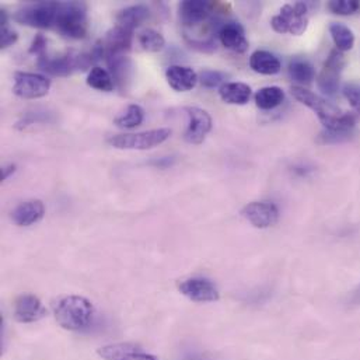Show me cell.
<instances>
[{
  "instance_id": "836d02e7",
  "label": "cell",
  "mask_w": 360,
  "mask_h": 360,
  "mask_svg": "<svg viewBox=\"0 0 360 360\" xmlns=\"http://www.w3.org/2000/svg\"><path fill=\"white\" fill-rule=\"evenodd\" d=\"M185 41L188 42V45L196 51H200V52H214L217 45H216V39L212 37V38H207V39H191V38H186L185 37Z\"/></svg>"
},
{
  "instance_id": "ac0fdd59",
  "label": "cell",
  "mask_w": 360,
  "mask_h": 360,
  "mask_svg": "<svg viewBox=\"0 0 360 360\" xmlns=\"http://www.w3.org/2000/svg\"><path fill=\"white\" fill-rule=\"evenodd\" d=\"M219 39L223 46L236 53H244L248 49L245 31L240 22L229 21L223 24L219 28Z\"/></svg>"
},
{
  "instance_id": "8fae6325",
  "label": "cell",
  "mask_w": 360,
  "mask_h": 360,
  "mask_svg": "<svg viewBox=\"0 0 360 360\" xmlns=\"http://www.w3.org/2000/svg\"><path fill=\"white\" fill-rule=\"evenodd\" d=\"M241 214L257 229L272 227L279 220V209L274 202H251L243 207Z\"/></svg>"
},
{
  "instance_id": "484cf974",
  "label": "cell",
  "mask_w": 360,
  "mask_h": 360,
  "mask_svg": "<svg viewBox=\"0 0 360 360\" xmlns=\"http://www.w3.org/2000/svg\"><path fill=\"white\" fill-rule=\"evenodd\" d=\"M330 32L334 39V44L340 52L351 51L355 45L354 31L342 22H333L330 25Z\"/></svg>"
},
{
  "instance_id": "52a82bcc",
  "label": "cell",
  "mask_w": 360,
  "mask_h": 360,
  "mask_svg": "<svg viewBox=\"0 0 360 360\" xmlns=\"http://www.w3.org/2000/svg\"><path fill=\"white\" fill-rule=\"evenodd\" d=\"M51 89V80L39 73L17 72L14 73V86L13 91L17 97L25 100L41 98L48 94Z\"/></svg>"
},
{
  "instance_id": "d6a6232c",
  "label": "cell",
  "mask_w": 360,
  "mask_h": 360,
  "mask_svg": "<svg viewBox=\"0 0 360 360\" xmlns=\"http://www.w3.org/2000/svg\"><path fill=\"white\" fill-rule=\"evenodd\" d=\"M179 360H217L210 352L207 351H203V349H199V348H193V347H189V348H184L181 351L180 356Z\"/></svg>"
},
{
  "instance_id": "ab89813d",
  "label": "cell",
  "mask_w": 360,
  "mask_h": 360,
  "mask_svg": "<svg viewBox=\"0 0 360 360\" xmlns=\"http://www.w3.org/2000/svg\"><path fill=\"white\" fill-rule=\"evenodd\" d=\"M352 303L354 304H360V285L358 286V289L354 292V295H352Z\"/></svg>"
},
{
  "instance_id": "4316f807",
  "label": "cell",
  "mask_w": 360,
  "mask_h": 360,
  "mask_svg": "<svg viewBox=\"0 0 360 360\" xmlns=\"http://www.w3.org/2000/svg\"><path fill=\"white\" fill-rule=\"evenodd\" d=\"M87 84L91 89L100 90V91H104V93H110V91H112L115 89V84H114L111 73L107 69H103L100 66H94L89 72Z\"/></svg>"
},
{
  "instance_id": "9a60e30c",
  "label": "cell",
  "mask_w": 360,
  "mask_h": 360,
  "mask_svg": "<svg viewBox=\"0 0 360 360\" xmlns=\"http://www.w3.org/2000/svg\"><path fill=\"white\" fill-rule=\"evenodd\" d=\"M213 8L214 4L212 1L185 0L179 8L181 24L184 27H196L210 17Z\"/></svg>"
},
{
  "instance_id": "e575fe53",
  "label": "cell",
  "mask_w": 360,
  "mask_h": 360,
  "mask_svg": "<svg viewBox=\"0 0 360 360\" xmlns=\"http://www.w3.org/2000/svg\"><path fill=\"white\" fill-rule=\"evenodd\" d=\"M344 94L349 104L354 107V110L360 114V86L359 84H347L344 87Z\"/></svg>"
},
{
  "instance_id": "44dd1931",
  "label": "cell",
  "mask_w": 360,
  "mask_h": 360,
  "mask_svg": "<svg viewBox=\"0 0 360 360\" xmlns=\"http://www.w3.org/2000/svg\"><path fill=\"white\" fill-rule=\"evenodd\" d=\"M219 94H220V98L227 104L244 105L250 101L252 91L248 84L233 82V83L223 84L219 90Z\"/></svg>"
},
{
  "instance_id": "6da1fadb",
  "label": "cell",
  "mask_w": 360,
  "mask_h": 360,
  "mask_svg": "<svg viewBox=\"0 0 360 360\" xmlns=\"http://www.w3.org/2000/svg\"><path fill=\"white\" fill-rule=\"evenodd\" d=\"M53 317L56 323L72 333H91L97 326V311L94 304L77 295H69L53 303Z\"/></svg>"
},
{
  "instance_id": "d590c367",
  "label": "cell",
  "mask_w": 360,
  "mask_h": 360,
  "mask_svg": "<svg viewBox=\"0 0 360 360\" xmlns=\"http://www.w3.org/2000/svg\"><path fill=\"white\" fill-rule=\"evenodd\" d=\"M46 45H48L46 38H45L42 34H37V35L34 37L32 42H31V46H30L28 52L32 53V55H37L38 58H39V56H44V55H46V53H45V52H46Z\"/></svg>"
},
{
  "instance_id": "7402d4cb",
  "label": "cell",
  "mask_w": 360,
  "mask_h": 360,
  "mask_svg": "<svg viewBox=\"0 0 360 360\" xmlns=\"http://www.w3.org/2000/svg\"><path fill=\"white\" fill-rule=\"evenodd\" d=\"M250 68L259 75H276L281 72V60L268 51H255L250 56Z\"/></svg>"
},
{
  "instance_id": "9c48e42d",
  "label": "cell",
  "mask_w": 360,
  "mask_h": 360,
  "mask_svg": "<svg viewBox=\"0 0 360 360\" xmlns=\"http://www.w3.org/2000/svg\"><path fill=\"white\" fill-rule=\"evenodd\" d=\"M179 290L181 295L195 303H212L220 297L217 286L206 278H189L180 282Z\"/></svg>"
},
{
  "instance_id": "5b68a950",
  "label": "cell",
  "mask_w": 360,
  "mask_h": 360,
  "mask_svg": "<svg viewBox=\"0 0 360 360\" xmlns=\"http://www.w3.org/2000/svg\"><path fill=\"white\" fill-rule=\"evenodd\" d=\"M172 136V131L169 128L152 129L139 134H124L115 135L108 139V143L112 148L121 150H149L153 149L163 142H166Z\"/></svg>"
},
{
  "instance_id": "7c38bea8",
  "label": "cell",
  "mask_w": 360,
  "mask_h": 360,
  "mask_svg": "<svg viewBox=\"0 0 360 360\" xmlns=\"http://www.w3.org/2000/svg\"><path fill=\"white\" fill-rule=\"evenodd\" d=\"M46 313L48 311L44 307L42 302L31 293L20 295L14 300L13 316H14V320L21 324L37 323V321L42 320L46 316Z\"/></svg>"
},
{
  "instance_id": "4fadbf2b",
  "label": "cell",
  "mask_w": 360,
  "mask_h": 360,
  "mask_svg": "<svg viewBox=\"0 0 360 360\" xmlns=\"http://www.w3.org/2000/svg\"><path fill=\"white\" fill-rule=\"evenodd\" d=\"M97 355L103 360H160L156 355L143 351L139 345L131 342H118L101 347Z\"/></svg>"
},
{
  "instance_id": "8d00e7d4",
  "label": "cell",
  "mask_w": 360,
  "mask_h": 360,
  "mask_svg": "<svg viewBox=\"0 0 360 360\" xmlns=\"http://www.w3.org/2000/svg\"><path fill=\"white\" fill-rule=\"evenodd\" d=\"M17 39H18V35L14 30L8 28L7 25L1 27V31H0V48L1 49L11 46L13 44L17 42Z\"/></svg>"
},
{
  "instance_id": "ffe728a7",
  "label": "cell",
  "mask_w": 360,
  "mask_h": 360,
  "mask_svg": "<svg viewBox=\"0 0 360 360\" xmlns=\"http://www.w3.org/2000/svg\"><path fill=\"white\" fill-rule=\"evenodd\" d=\"M166 77L170 87L180 93L192 90L199 82V76L193 69L188 66H180V65L170 66L166 72Z\"/></svg>"
},
{
  "instance_id": "8992f818",
  "label": "cell",
  "mask_w": 360,
  "mask_h": 360,
  "mask_svg": "<svg viewBox=\"0 0 360 360\" xmlns=\"http://www.w3.org/2000/svg\"><path fill=\"white\" fill-rule=\"evenodd\" d=\"M58 1H37L17 10L13 15L14 21L34 28H49L55 24Z\"/></svg>"
},
{
  "instance_id": "e0dca14e",
  "label": "cell",
  "mask_w": 360,
  "mask_h": 360,
  "mask_svg": "<svg viewBox=\"0 0 360 360\" xmlns=\"http://www.w3.org/2000/svg\"><path fill=\"white\" fill-rule=\"evenodd\" d=\"M108 65V72L112 76L115 87L125 94L129 90L131 80H132V60L127 55H115L105 58Z\"/></svg>"
},
{
  "instance_id": "d4e9b609",
  "label": "cell",
  "mask_w": 360,
  "mask_h": 360,
  "mask_svg": "<svg viewBox=\"0 0 360 360\" xmlns=\"http://www.w3.org/2000/svg\"><path fill=\"white\" fill-rule=\"evenodd\" d=\"M289 75L297 86L303 87V84H310L314 80L316 70L310 62L304 59H293L289 63Z\"/></svg>"
},
{
  "instance_id": "1f68e13d",
  "label": "cell",
  "mask_w": 360,
  "mask_h": 360,
  "mask_svg": "<svg viewBox=\"0 0 360 360\" xmlns=\"http://www.w3.org/2000/svg\"><path fill=\"white\" fill-rule=\"evenodd\" d=\"M49 121V114L46 112H39V111H35V112H27L15 125L17 129H24L30 125H34V124H39V122H48Z\"/></svg>"
},
{
  "instance_id": "30bf717a",
  "label": "cell",
  "mask_w": 360,
  "mask_h": 360,
  "mask_svg": "<svg viewBox=\"0 0 360 360\" xmlns=\"http://www.w3.org/2000/svg\"><path fill=\"white\" fill-rule=\"evenodd\" d=\"M184 111L188 115V127L185 129L184 139L192 145L202 143L212 129L210 115L198 107H186Z\"/></svg>"
},
{
  "instance_id": "7a4b0ae2",
  "label": "cell",
  "mask_w": 360,
  "mask_h": 360,
  "mask_svg": "<svg viewBox=\"0 0 360 360\" xmlns=\"http://www.w3.org/2000/svg\"><path fill=\"white\" fill-rule=\"evenodd\" d=\"M292 96L302 103L303 105L309 107L311 111L316 112L320 122L324 125L326 131L330 132H340V134H352V129L356 125V115L351 112H342L340 108L328 103L326 98L314 94L313 91L293 86L290 89Z\"/></svg>"
},
{
  "instance_id": "cb8c5ba5",
  "label": "cell",
  "mask_w": 360,
  "mask_h": 360,
  "mask_svg": "<svg viewBox=\"0 0 360 360\" xmlns=\"http://www.w3.org/2000/svg\"><path fill=\"white\" fill-rule=\"evenodd\" d=\"M285 100V93L278 86L262 87L255 94V104L259 110L268 111L279 107Z\"/></svg>"
},
{
  "instance_id": "277c9868",
  "label": "cell",
  "mask_w": 360,
  "mask_h": 360,
  "mask_svg": "<svg viewBox=\"0 0 360 360\" xmlns=\"http://www.w3.org/2000/svg\"><path fill=\"white\" fill-rule=\"evenodd\" d=\"M272 28L279 34L302 35L309 27V6L304 1L285 4L281 13L271 20Z\"/></svg>"
},
{
  "instance_id": "d6986e66",
  "label": "cell",
  "mask_w": 360,
  "mask_h": 360,
  "mask_svg": "<svg viewBox=\"0 0 360 360\" xmlns=\"http://www.w3.org/2000/svg\"><path fill=\"white\" fill-rule=\"evenodd\" d=\"M45 214V206L39 199L21 202L13 212L11 219L20 227H28L38 223Z\"/></svg>"
},
{
  "instance_id": "5bb4252c",
  "label": "cell",
  "mask_w": 360,
  "mask_h": 360,
  "mask_svg": "<svg viewBox=\"0 0 360 360\" xmlns=\"http://www.w3.org/2000/svg\"><path fill=\"white\" fill-rule=\"evenodd\" d=\"M37 66L39 70L51 76H69L75 70H79V55H75L72 52L56 58H49L48 55H44L38 58Z\"/></svg>"
},
{
  "instance_id": "ba28073f",
  "label": "cell",
  "mask_w": 360,
  "mask_h": 360,
  "mask_svg": "<svg viewBox=\"0 0 360 360\" xmlns=\"http://www.w3.org/2000/svg\"><path fill=\"white\" fill-rule=\"evenodd\" d=\"M345 66V58L338 49L333 51L327 58L324 68L319 76V87L327 96H335L340 89V79Z\"/></svg>"
},
{
  "instance_id": "f546056e",
  "label": "cell",
  "mask_w": 360,
  "mask_h": 360,
  "mask_svg": "<svg viewBox=\"0 0 360 360\" xmlns=\"http://www.w3.org/2000/svg\"><path fill=\"white\" fill-rule=\"evenodd\" d=\"M328 8L334 14L340 15H352L360 10V3L358 0H333L328 3Z\"/></svg>"
},
{
  "instance_id": "4dcf8cb0",
  "label": "cell",
  "mask_w": 360,
  "mask_h": 360,
  "mask_svg": "<svg viewBox=\"0 0 360 360\" xmlns=\"http://www.w3.org/2000/svg\"><path fill=\"white\" fill-rule=\"evenodd\" d=\"M224 75L221 72L217 70H202L199 75V82L203 87L206 89H216L217 86H220L224 80Z\"/></svg>"
},
{
  "instance_id": "83f0119b",
  "label": "cell",
  "mask_w": 360,
  "mask_h": 360,
  "mask_svg": "<svg viewBox=\"0 0 360 360\" xmlns=\"http://www.w3.org/2000/svg\"><path fill=\"white\" fill-rule=\"evenodd\" d=\"M145 120V111L141 105L138 104H132L127 108V111L115 118V125L120 128H125V129H134L136 127H139Z\"/></svg>"
},
{
  "instance_id": "f35d334b",
  "label": "cell",
  "mask_w": 360,
  "mask_h": 360,
  "mask_svg": "<svg viewBox=\"0 0 360 360\" xmlns=\"http://www.w3.org/2000/svg\"><path fill=\"white\" fill-rule=\"evenodd\" d=\"M172 163H173V159H172V158H163V159H160V160H158V162H153L155 166L162 167V169L172 166Z\"/></svg>"
},
{
  "instance_id": "603a6c76",
  "label": "cell",
  "mask_w": 360,
  "mask_h": 360,
  "mask_svg": "<svg viewBox=\"0 0 360 360\" xmlns=\"http://www.w3.org/2000/svg\"><path fill=\"white\" fill-rule=\"evenodd\" d=\"M149 15H150V10L148 6H145V4L129 6L118 13L117 24L135 31V28L139 27L143 21H146L149 18Z\"/></svg>"
},
{
  "instance_id": "74e56055",
  "label": "cell",
  "mask_w": 360,
  "mask_h": 360,
  "mask_svg": "<svg viewBox=\"0 0 360 360\" xmlns=\"http://www.w3.org/2000/svg\"><path fill=\"white\" fill-rule=\"evenodd\" d=\"M15 172V166L14 165H7L4 167H1V173H0V180L6 181L11 174H14Z\"/></svg>"
},
{
  "instance_id": "2e32d148",
  "label": "cell",
  "mask_w": 360,
  "mask_h": 360,
  "mask_svg": "<svg viewBox=\"0 0 360 360\" xmlns=\"http://www.w3.org/2000/svg\"><path fill=\"white\" fill-rule=\"evenodd\" d=\"M134 39V31L128 30L122 25L112 27L107 34L105 38L101 39L104 49H105V58L115 56V55H125L132 46Z\"/></svg>"
},
{
  "instance_id": "3957f363",
  "label": "cell",
  "mask_w": 360,
  "mask_h": 360,
  "mask_svg": "<svg viewBox=\"0 0 360 360\" xmlns=\"http://www.w3.org/2000/svg\"><path fill=\"white\" fill-rule=\"evenodd\" d=\"M56 30L70 39H82L87 34V4L84 1H58Z\"/></svg>"
},
{
  "instance_id": "f1b7e54d",
  "label": "cell",
  "mask_w": 360,
  "mask_h": 360,
  "mask_svg": "<svg viewBox=\"0 0 360 360\" xmlns=\"http://www.w3.org/2000/svg\"><path fill=\"white\" fill-rule=\"evenodd\" d=\"M139 45L142 46V49L148 52H160L166 45V39L159 31L153 28H148L141 32Z\"/></svg>"
}]
</instances>
